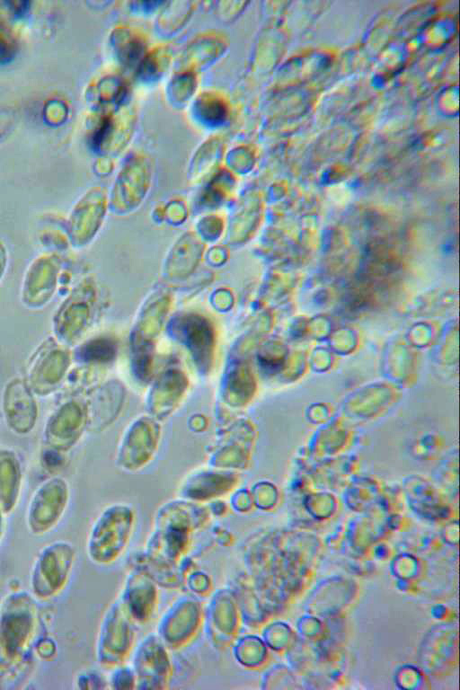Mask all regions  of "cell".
Listing matches in <instances>:
<instances>
[{"instance_id": "6da1fadb", "label": "cell", "mask_w": 460, "mask_h": 690, "mask_svg": "<svg viewBox=\"0 0 460 690\" xmlns=\"http://www.w3.org/2000/svg\"><path fill=\"white\" fill-rule=\"evenodd\" d=\"M86 352H90L94 359L105 360L111 358L114 349L111 343L99 341L94 343L93 346H90Z\"/></svg>"}]
</instances>
